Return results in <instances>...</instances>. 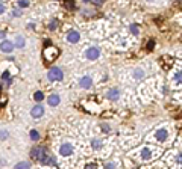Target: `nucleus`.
<instances>
[{
	"label": "nucleus",
	"instance_id": "c756f323",
	"mask_svg": "<svg viewBox=\"0 0 182 169\" xmlns=\"http://www.w3.org/2000/svg\"><path fill=\"white\" fill-rule=\"evenodd\" d=\"M34 27H35L34 23H29V24H27V29H34Z\"/></svg>",
	"mask_w": 182,
	"mask_h": 169
},
{
	"label": "nucleus",
	"instance_id": "39448f33",
	"mask_svg": "<svg viewBox=\"0 0 182 169\" xmlns=\"http://www.w3.org/2000/svg\"><path fill=\"white\" fill-rule=\"evenodd\" d=\"M15 49V45H14V42L9 41V39H2L0 41V51L2 53H5V54H11L12 51Z\"/></svg>",
	"mask_w": 182,
	"mask_h": 169
},
{
	"label": "nucleus",
	"instance_id": "423d86ee",
	"mask_svg": "<svg viewBox=\"0 0 182 169\" xmlns=\"http://www.w3.org/2000/svg\"><path fill=\"white\" fill-rule=\"evenodd\" d=\"M65 41L69 42V44H78L80 41V33H79V30H74V29H71L67 32L65 35Z\"/></svg>",
	"mask_w": 182,
	"mask_h": 169
},
{
	"label": "nucleus",
	"instance_id": "aec40b11",
	"mask_svg": "<svg viewBox=\"0 0 182 169\" xmlns=\"http://www.w3.org/2000/svg\"><path fill=\"white\" fill-rule=\"evenodd\" d=\"M9 137V131L5 128H0V141H6Z\"/></svg>",
	"mask_w": 182,
	"mask_h": 169
},
{
	"label": "nucleus",
	"instance_id": "2eb2a0df",
	"mask_svg": "<svg viewBox=\"0 0 182 169\" xmlns=\"http://www.w3.org/2000/svg\"><path fill=\"white\" fill-rule=\"evenodd\" d=\"M38 161H40L43 166H55V165H56L55 159H53V157H50V156H46V154H44V156Z\"/></svg>",
	"mask_w": 182,
	"mask_h": 169
},
{
	"label": "nucleus",
	"instance_id": "6ab92c4d",
	"mask_svg": "<svg viewBox=\"0 0 182 169\" xmlns=\"http://www.w3.org/2000/svg\"><path fill=\"white\" fill-rule=\"evenodd\" d=\"M34 100L36 103H41L44 100V94L41 92V91H36V92L34 94Z\"/></svg>",
	"mask_w": 182,
	"mask_h": 169
},
{
	"label": "nucleus",
	"instance_id": "393cba45",
	"mask_svg": "<svg viewBox=\"0 0 182 169\" xmlns=\"http://www.w3.org/2000/svg\"><path fill=\"white\" fill-rule=\"evenodd\" d=\"M11 15H12V17H21V11H20V8H18V9H14Z\"/></svg>",
	"mask_w": 182,
	"mask_h": 169
},
{
	"label": "nucleus",
	"instance_id": "1a4fd4ad",
	"mask_svg": "<svg viewBox=\"0 0 182 169\" xmlns=\"http://www.w3.org/2000/svg\"><path fill=\"white\" fill-rule=\"evenodd\" d=\"M91 86H93V77L85 74V76H82L79 79V88H82V89H91Z\"/></svg>",
	"mask_w": 182,
	"mask_h": 169
},
{
	"label": "nucleus",
	"instance_id": "4be33fe9",
	"mask_svg": "<svg viewBox=\"0 0 182 169\" xmlns=\"http://www.w3.org/2000/svg\"><path fill=\"white\" fill-rule=\"evenodd\" d=\"M129 30H130V33H132V35H138L140 33V29H138V26H137V24H130Z\"/></svg>",
	"mask_w": 182,
	"mask_h": 169
},
{
	"label": "nucleus",
	"instance_id": "f3484780",
	"mask_svg": "<svg viewBox=\"0 0 182 169\" xmlns=\"http://www.w3.org/2000/svg\"><path fill=\"white\" fill-rule=\"evenodd\" d=\"M17 6L20 9H26L30 6V0H17Z\"/></svg>",
	"mask_w": 182,
	"mask_h": 169
},
{
	"label": "nucleus",
	"instance_id": "20e7f679",
	"mask_svg": "<svg viewBox=\"0 0 182 169\" xmlns=\"http://www.w3.org/2000/svg\"><path fill=\"white\" fill-rule=\"evenodd\" d=\"M168 136H170L168 130L163 127V128H158L155 133H153V139H155V141H158L159 144H164V142H167V141H168Z\"/></svg>",
	"mask_w": 182,
	"mask_h": 169
},
{
	"label": "nucleus",
	"instance_id": "f8f14e48",
	"mask_svg": "<svg viewBox=\"0 0 182 169\" xmlns=\"http://www.w3.org/2000/svg\"><path fill=\"white\" fill-rule=\"evenodd\" d=\"M61 103V97L58 94H52V95H49L47 97V104L50 106V107H56V106H59Z\"/></svg>",
	"mask_w": 182,
	"mask_h": 169
},
{
	"label": "nucleus",
	"instance_id": "dca6fc26",
	"mask_svg": "<svg viewBox=\"0 0 182 169\" xmlns=\"http://www.w3.org/2000/svg\"><path fill=\"white\" fill-rule=\"evenodd\" d=\"M14 45H15L17 49H25V47H26L25 36H23V35H17V36L14 38Z\"/></svg>",
	"mask_w": 182,
	"mask_h": 169
},
{
	"label": "nucleus",
	"instance_id": "5701e85b",
	"mask_svg": "<svg viewBox=\"0 0 182 169\" xmlns=\"http://www.w3.org/2000/svg\"><path fill=\"white\" fill-rule=\"evenodd\" d=\"M174 82H176L178 86L181 84V71H176V73H174Z\"/></svg>",
	"mask_w": 182,
	"mask_h": 169
},
{
	"label": "nucleus",
	"instance_id": "7ed1b4c3",
	"mask_svg": "<svg viewBox=\"0 0 182 169\" xmlns=\"http://www.w3.org/2000/svg\"><path fill=\"white\" fill-rule=\"evenodd\" d=\"M58 152H59L61 157H64V159H67L70 156H73V152H74V146L71 142H62L59 145V148H58Z\"/></svg>",
	"mask_w": 182,
	"mask_h": 169
},
{
	"label": "nucleus",
	"instance_id": "b1692460",
	"mask_svg": "<svg viewBox=\"0 0 182 169\" xmlns=\"http://www.w3.org/2000/svg\"><path fill=\"white\" fill-rule=\"evenodd\" d=\"M56 27H58V21H56V20L50 21V24H49V29H50V30H55Z\"/></svg>",
	"mask_w": 182,
	"mask_h": 169
},
{
	"label": "nucleus",
	"instance_id": "412c9836",
	"mask_svg": "<svg viewBox=\"0 0 182 169\" xmlns=\"http://www.w3.org/2000/svg\"><path fill=\"white\" fill-rule=\"evenodd\" d=\"M26 168H30V163L21 161V163H17V165H15V169H26Z\"/></svg>",
	"mask_w": 182,
	"mask_h": 169
},
{
	"label": "nucleus",
	"instance_id": "c85d7f7f",
	"mask_svg": "<svg viewBox=\"0 0 182 169\" xmlns=\"http://www.w3.org/2000/svg\"><path fill=\"white\" fill-rule=\"evenodd\" d=\"M117 166V163H108V165H105V168H115Z\"/></svg>",
	"mask_w": 182,
	"mask_h": 169
},
{
	"label": "nucleus",
	"instance_id": "ddd939ff",
	"mask_svg": "<svg viewBox=\"0 0 182 169\" xmlns=\"http://www.w3.org/2000/svg\"><path fill=\"white\" fill-rule=\"evenodd\" d=\"M90 145H91V148L94 150V151H100V150H103V141L102 139H99V137H93L91 139V142H90Z\"/></svg>",
	"mask_w": 182,
	"mask_h": 169
},
{
	"label": "nucleus",
	"instance_id": "6e6552de",
	"mask_svg": "<svg viewBox=\"0 0 182 169\" xmlns=\"http://www.w3.org/2000/svg\"><path fill=\"white\" fill-rule=\"evenodd\" d=\"M120 95H121L120 88H111V89H108L106 94H105V97H106L108 100H111V101H117V100L120 98Z\"/></svg>",
	"mask_w": 182,
	"mask_h": 169
},
{
	"label": "nucleus",
	"instance_id": "bb28decb",
	"mask_svg": "<svg viewBox=\"0 0 182 169\" xmlns=\"http://www.w3.org/2000/svg\"><path fill=\"white\" fill-rule=\"evenodd\" d=\"M5 11H6V8H5V5L0 2V15H3L5 14Z\"/></svg>",
	"mask_w": 182,
	"mask_h": 169
},
{
	"label": "nucleus",
	"instance_id": "f257e3e1",
	"mask_svg": "<svg viewBox=\"0 0 182 169\" xmlns=\"http://www.w3.org/2000/svg\"><path fill=\"white\" fill-rule=\"evenodd\" d=\"M47 79L50 82H62L64 80V71L59 67H52L47 71Z\"/></svg>",
	"mask_w": 182,
	"mask_h": 169
},
{
	"label": "nucleus",
	"instance_id": "a211bd4d",
	"mask_svg": "<svg viewBox=\"0 0 182 169\" xmlns=\"http://www.w3.org/2000/svg\"><path fill=\"white\" fill-rule=\"evenodd\" d=\"M29 137H30L34 142L40 141V133H38V130H30V131H29Z\"/></svg>",
	"mask_w": 182,
	"mask_h": 169
},
{
	"label": "nucleus",
	"instance_id": "cd10ccee",
	"mask_svg": "<svg viewBox=\"0 0 182 169\" xmlns=\"http://www.w3.org/2000/svg\"><path fill=\"white\" fill-rule=\"evenodd\" d=\"M9 77H11V74H9V71H5V73L2 74V79H3V80H6V79H9Z\"/></svg>",
	"mask_w": 182,
	"mask_h": 169
},
{
	"label": "nucleus",
	"instance_id": "7c9ffc66",
	"mask_svg": "<svg viewBox=\"0 0 182 169\" xmlns=\"http://www.w3.org/2000/svg\"><path fill=\"white\" fill-rule=\"evenodd\" d=\"M146 2H147V3H155L156 0H146Z\"/></svg>",
	"mask_w": 182,
	"mask_h": 169
},
{
	"label": "nucleus",
	"instance_id": "9d476101",
	"mask_svg": "<svg viewBox=\"0 0 182 169\" xmlns=\"http://www.w3.org/2000/svg\"><path fill=\"white\" fill-rule=\"evenodd\" d=\"M44 112H46V110H44V106H43V104H40V103H38V104H35L34 107L30 109V116H32V118H35V119L43 118Z\"/></svg>",
	"mask_w": 182,
	"mask_h": 169
},
{
	"label": "nucleus",
	"instance_id": "0eeeda50",
	"mask_svg": "<svg viewBox=\"0 0 182 169\" xmlns=\"http://www.w3.org/2000/svg\"><path fill=\"white\" fill-rule=\"evenodd\" d=\"M140 159L144 160V161L152 160V159H153V151H152V148L147 146V145H144V146L140 150Z\"/></svg>",
	"mask_w": 182,
	"mask_h": 169
},
{
	"label": "nucleus",
	"instance_id": "f03ea898",
	"mask_svg": "<svg viewBox=\"0 0 182 169\" xmlns=\"http://www.w3.org/2000/svg\"><path fill=\"white\" fill-rule=\"evenodd\" d=\"M100 54H102V50H100V47H97V45H91V47H88L85 53H84V56H85V59L87 60H97L100 58Z\"/></svg>",
	"mask_w": 182,
	"mask_h": 169
},
{
	"label": "nucleus",
	"instance_id": "9b49d317",
	"mask_svg": "<svg viewBox=\"0 0 182 169\" xmlns=\"http://www.w3.org/2000/svg\"><path fill=\"white\" fill-rule=\"evenodd\" d=\"M44 154H46V150H44L43 146H34V148L30 150V157L35 159V160H40Z\"/></svg>",
	"mask_w": 182,
	"mask_h": 169
},
{
	"label": "nucleus",
	"instance_id": "4468645a",
	"mask_svg": "<svg viewBox=\"0 0 182 169\" xmlns=\"http://www.w3.org/2000/svg\"><path fill=\"white\" fill-rule=\"evenodd\" d=\"M144 77H146V73H144V69H143V68H135V69L132 71V79H134V80H137V82L143 80Z\"/></svg>",
	"mask_w": 182,
	"mask_h": 169
},
{
	"label": "nucleus",
	"instance_id": "a878e982",
	"mask_svg": "<svg viewBox=\"0 0 182 169\" xmlns=\"http://www.w3.org/2000/svg\"><path fill=\"white\" fill-rule=\"evenodd\" d=\"M102 131H105V133H109V125H108V124H102Z\"/></svg>",
	"mask_w": 182,
	"mask_h": 169
}]
</instances>
